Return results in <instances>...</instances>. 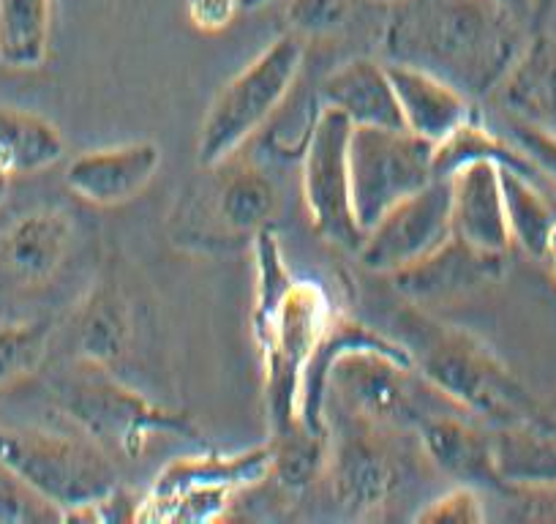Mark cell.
<instances>
[{"mask_svg": "<svg viewBox=\"0 0 556 524\" xmlns=\"http://www.w3.org/2000/svg\"><path fill=\"white\" fill-rule=\"evenodd\" d=\"M496 464L505 484H556V419L543 413L494 429Z\"/></svg>", "mask_w": 556, "mask_h": 524, "instance_id": "obj_22", "label": "cell"}, {"mask_svg": "<svg viewBox=\"0 0 556 524\" xmlns=\"http://www.w3.org/2000/svg\"><path fill=\"white\" fill-rule=\"evenodd\" d=\"M72 216L61 208H41L12 224L3 238V257L14 276L28 285H41L58 274L72 249Z\"/></svg>", "mask_w": 556, "mask_h": 524, "instance_id": "obj_20", "label": "cell"}, {"mask_svg": "<svg viewBox=\"0 0 556 524\" xmlns=\"http://www.w3.org/2000/svg\"><path fill=\"white\" fill-rule=\"evenodd\" d=\"M447 180L453 197V233L485 254L507 257L513 240L507 229L500 164L469 162Z\"/></svg>", "mask_w": 556, "mask_h": 524, "instance_id": "obj_15", "label": "cell"}, {"mask_svg": "<svg viewBox=\"0 0 556 524\" xmlns=\"http://www.w3.org/2000/svg\"><path fill=\"white\" fill-rule=\"evenodd\" d=\"M352 0H290L287 20L298 36H328L344 25Z\"/></svg>", "mask_w": 556, "mask_h": 524, "instance_id": "obj_30", "label": "cell"}, {"mask_svg": "<svg viewBox=\"0 0 556 524\" xmlns=\"http://www.w3.org/2000/svg\"><path fill=\"white\" fill-rule=\"evenodd\" d=\"M500 3H505L516 17H521L529 25V0H500Z\"/></svg>", "mask_w": 556, "mask_h": 524, "instance_id": "obj_36", "label": "cell"}, {"mask_svg": "<svg viewBox=\"0 0 556 524\" xmlns=\"http://www.w3.org/2000/svg\"><path fill=\"white\" fill-rule=\"evenodd\" d=\"M496 495L505 500V519L513 522H556V484H505Z\"/></svg>", "mask_w": 556, "mask_h": 524, "instance_id": "obj_31", "label": "cell"}, {"mask_svg": "<svg viewBox=\"0 0 556 524\" xmlns=\"http://www.w3.org/2000/svg\"><path fill=\"white\" fill-rule=\"evenodd\" d=\"M505 262L507 257L485 254L453 233L424 260L412 262L384 279L390 282L401 301L415 303V307H434V303L462 301L489 285H496L505 274Z\"/></svg>", "mask_w": 556, "mask_h": 524, "instance_id": "obj_12", "label": "cell"}, {"mask_svg": "<svg viewBox=\"0 0 556 524\" xmlns=\"http://www.w3.org/2000/svg\"><path fill=\"white\" fill-rule=\"evenodd\" d=\"M262 3H267V0H240V9H256Z\"/></svg>", "mask_w": 556, "mask_h": 524, "instance_id": "obj_39", "label": "cell"}, {"mask_svg": "<svg viewBox=\"0 0 556 524\" xmlns=\"http://www.w3.org/2000/svg\"><path fill=\"white\" fill-rule=\"evenodd\" d=\"M529 36L500 0H399L388 7L384 63L424 68L472 101L496 90Z\"/></svg>", "mask_w": 556, "mask_h": 524, "instance_id": "obj_1", "label": "cell"}, {"mask_svg": "<svg viewBox=\"0 0 556 524\" xmlns=\"http://www.w3.org/2000/svg\"><path fill=\"white\" fill-rule=\"evenodd\" d=\"M388 74L395 88L404 128H409L412 135L424 137L434 148L445 142L469 117L478 115L469 96L424 68L388 63Z\"/></svg>", "mask_w": 556, "mask_h": 524, "instance_id": "obj_16", "label": "cell"}, {"mask_svg": "<svg viewBox=\"0 0 556 524\" xmlns=\"http://www.w3.org/2000/svg\"><path fill=\"white\" fill-rule=\"evenodd\" d=\"M469 162H494L500 167L518 170V173L529 175L538 184H543L540 170L529 162L521 153V148L513 140H505L496 132H491L483 123V117L472 115L464 126H458L445 142L434 148V173L437 178H451L458 167Z\"/></svg>", "mask_w": 556, "mask_h": 524, "instance_id": "obj_24", "label": "cell"}, {"mask_svg": "<svg viewBox=\"0 0 556 524\" xmlns=\"http://www.w3.org/2000/svg\"><path fill=\"white\" fill-rule=\"evenodd\" d=\"M507 128H510V140L521 148L523 157L540 170L545 180L556 184V132L532 126L518 117H507Z\"/></svg>", "mask_w": 556, "mask_h": 524, "instance_id": "obj_32", "label": "cell"}, {"mask_svg": "<svg viewBox=\"0 0 556 524\" xmlns=\"http://www.w3.org/2000/svg\"><path fill=\"white\" fill-rule=\"evenodd\" d=\"M543 408H545V413L554 415V419H556V394H554V399H551L548 404H543Z\"/></svg>", "mask_w": 556, "mask_h": 524, "instance_id": "obj_40", "label": "cell"}, {"mask_svg": "<svg viewBox=\"0 0 556 524\" xmlns=\"http://www.w3.org/2000/svg\"><path fill=\"white\" fill-rule=\"evenodd\" d=\"M270 475V448H249L243 453H197L169 462L153 481L139 513L156 508L167 519H218L232 495L260 484ZM139 519V516H137Z\"/></svg>", "mask_w": 556, "mask_h": 524, "instance_id": "obj_9", "label": "cell"}, {"mask_svg": "<svg viewBox=\"0 0 556 524\" xmlns=\"http://www.w3.org/2000/svg\"><path fill=\"white\" fill-rule=\"evenodd\" d=\"M554 12L556 0H529V34H532V30H543Z\"/></svg>", "mask_w": 556, "mask_h": 524, "instance_id": "obj_35", "label": "cell"}, {"mask_svg": "<svg viewBox=\"0 0 556 524\" xmlns=\"http://www.w3.org/2000/svg\"><path fill=\"white\" fill-rule=\"evenodd\" d=\"M434 178V146L424 137L404 126H352V205L363 233L395 202Z\"/></svg>", "mask_w": 556, "mask_h": 524, "instance_id": "obj_7", "label": "cell"}, {"mask_svg": "<svg viewBox=\"0 0 556 524\" xmlns=\"http://www.w3.org/2000/svg\"><path fill=\"white\" fill-rule=\"evenodd\" d=\"M352 123L333 107H319L301 151L303 202L319 238L355 254L363 244L350 184Z\"/></svg>", "mask_w": 556, "mask_h": 524, "instance_id": "obj_8", "label": "cell"}, {"mask_svg": "<svg viewBox=\"0 0 556 524\" xmlns=\"http://www.w3.org/2000/svg\"><path fill=\"white\" fill-rule=\"evenodd\" d=\"M50 323L0 325V388L34 372L50 345Z\"/></svg>", "mask_w": 556, "mask_h": 524, "instance_id": "obj_28", "label": "cell"}, {"mask_svg": "<svg viewBox=\"0 0 556 524\" xmlns=\"http://www.w3.org/2000/svg\"><path fill=\"white\" fill-rule=\"evenodd\" d=\"M346 410V408H344ZM350 419L341 432L328 429V462L325 473L330 478L336 502L352 516H371L388 506L399 486V464L393 451L382 440L384 426L346 410Z\"/></svg>", "mask_w": 556, "mask_h": 524, "instance_id": "obj_11", "label": "cell"}, {"mask_svg": "<svg viewBox=\"0 0 556 524\" xmlns=\"http://www.w3.org/2000/svg\"><path fill=\"white\" fill-rule=\"evenodd\" d=\"M453 235L451 180L434 178L415 195L395 202L363 233L355 251L368 274L390 276L445 244Z\"/></svg>", "mask_w": 556, "mask_h": 524, "instance_id": "obj_10", "label": "cell"}, {"mask_svg": "<svg viewBox=\"0 0 556 524\" xmlns=\"http://www.w3.org/2000/svg\"><path fill=\"white\" fill-rule=\"evenodd\" d=\"M368 3H379V7H393L399 0H368Z\"/></svg>", "mask_w": 556, "mask_h": 524, "instance_id": "obj_41", "label": "cell"}, {"mask_svg": "<svg viewBox=\"0 0 556 524\" xmlns=\"http://www.w3.org/2000/svg\"><path fill=\"white\" fill-rule=\"evenodd\" d=\"M543 260L548 262L551 271H554V276H556V227H554V233H551L548 249H545V257H543Z\"/></svg>", "mask_w": 556, "mask_h": 524, "instance_id": "obj_37", "label": "cell"}, {"mask_svg": "<svg viewBox=\"0 0 556 524\" xmlns=\"http://www.w3.org/2000/svg\"><path fill=\"white\" fill-rule=\"evenodd\" d=\"M55 397L66 419L112 459H139L156 437L200 442V429L189 413L142 397L112 377L110 366L77 361L66 377L58 379Z\"/></svg>", "mask_w": 556, "mask_h": 524, "instance_id": "obj_4", "label": "cell"}, {"mask_svg": "<svg viewBox=\"0 0 556 524\" xmlns=\"http://www.w3.org/2000/svg\"><path fill=\"white\" fill-rule=\"evenodd\" d=\"M240 0H189V17L202 30H224L238 14Z\"/></svg>", "mask_w": 556, "mask_h": 524, "instance_id": "obj_34", "label": "cell"}, {"mask_svg": "<svg viewBox=\"0 0 556 524\" xmlns=\"http://www.w3.org/2000/svg\"><path fill=\"white\" fill-rule=\"evenodd\" d=\"M213 173V216L216 229L232 240H254L270 227L278 211V189L260 167L224 159Z\"/></svg>", "mask_w": 556, "mask_h": 524, "instance_id": "obj_18", "label": "cell"}, {"mask_svg": "<svg viewBox=\"0 0 556 524\" xmlns=\"http://www.w3.org/2000/svg\"><path fill=\"white\" fill-rule=\"evenodd\" d=\"M131 320L121 290L110 276H101L79 303L72 320V347L77 361L112 366L126 355Z\"/></svg>", "mask_w": 556, "mask_h": 524, "instance_id": "obj_21", "label": "cell"}, {"mask_svg": "<svg viewBox=\"0 0 556 524\" xmlns=\"http://www.w3.org/2000/svg\"><path fill=\"white\" fill-rule=\"evenodd\" d=\"M491 96L507 117L556 132V36L532 30Z\"/></svg>", "mask_w": 556, "mask_h": 524, "instance_id": "obj_17", "label": "cell"}, {"mask_svg": "<svg viewBox=\"0 0 556 524\" xmlns=\"http://www.w3.org/2000/svg\"><path fill=\"white\" fill-rule=\"evenodd\" d=\"M424 453L437 470L458 484L500 491L505 486L496 464L494 426L472 419L458 408H442L415 426Z\"/></svg>", "mask_w": 556, "mask_h": 524, "instance_id": "obj_13", "label": "cell"}, {"mask_svg": "<svg viewBox=\"0 0 556 524\" xmlns=\"http://www.w3.org/2000/svg\"><path fill=\"white\" fill-rule=\"evenodd\" d=\"M162 167V148L153 140L93 148L74 157L66 167V186L99 208L123 205L151 186Z\"/></svg>", "mask_w": 556, "mask_h": 524, "instance_id": "obj_14", "label": "cell"}, {"mask_svg": "<svg viewBox=\"0 0 556 524\" xmlns=\"http://www.w3.org/2000/svg\"><path fill=\"white\" fill-rule=\"evenodd\" d=\"M306 45L295 30L273 39L249 66L235 74L218 96L200 128L197 162L202 170L235 157L290 99L301 74Z\"/></svg>", "mask_w": 556, "mask_h": 524, "instance_id": "obj_6", "label": "cell"}, {"mask_svg": "<svg viewBox=\"0 0 556 524\" xmlns=\"http://www.w3.org/2000/svg\"><path fill=\"white\" fill-rule=\"evenodd\" d=\"M390 336L404 345L412 366L440 397L485 426L500 429L543 413V404L475 330L440 323L424 307L401 301Z\"/></svg>", "mask_w": 556, "mask_h": 524, "instance_id": "obj_3", "label": "cell"}, {"mask_svg": "<svg viewBox=\"0 0 556 524\" xmlns=\"http://www.w3.org/2000/svg\"><path fill=\"white\" fill-rule=\"evenodd\" d=\"M485 502L483 489L469 484L453 486L451 491L440 495L437 500L426 502L420 511L415 513V522L431 524V522H464V524H480L485 522Z\"/></svg>", "mask_w": 556, "mask_h": 524, "instance_id": "obj_29", "label": "cell"}, {"mask_svg": "<svg viewBox=\"0 0 556 524\" xmlns=\"http://www.w3.org/2000/svg\"><path fill=\"white\" fill-rule=\"evenodd\" d=\"M41 519H61V513L45 500L25 489L20 481L3 473L0 478V522H41Z\"/></svg>", "mask_w": 556, "mask_h": 524, "instance_id": "obj_33", "label": "cell"}, {"mask_svg": "<svg viewBox=\"0 0 556 524\" xmlns=\"http://www.w3.org/2000/svg\"><path fill=\"white\" fill-rule=\"evenodd\" d=\"M270 448V475L281 481L285 489L303 491L325 473L328 462V432H314L301 424L285 435L267 437Z\"/></svg>", "mask_w": 556, "mask_h": 524, "instance_id": "obj_27", "label": "cell"}, {"mask_svg": "<svg viewBox=\"0 0 556 524\" xmlns=\"http://www.w3.org/2000/svg\"><path fill=\"white\" fill-rule=\"evenodd\" d=\"M52 0H0V63L36 68L47 61Z\"/></svg>", "mask_w": 556, "mask_h": 524, "instance_id": "obj_26", "label": "cell"}, {"mask_svg": "<svg viewBox=\"0 0 556 524\" xmlns=\"http://www.w3.org/2000/svg\"><path fill=\"white\" fill-rule=\"evenodd\" d=\"M319 104L339 110L352 126H404L388 63L352 58L323 83Z\"/></svg>", "mask_w": 556, "mask_h": 524, "instance_id": "obj_19", "label": "cell"}, {"mask_svg": "<svg viewBox=\"0 0 556 524\" xmlns=\"http://www.w3.org/2000/svg\"><path fill=\"white\" fill-rule=\"evenodd\" d=\"M9 184H12V178H9L7 173H0V205L7 202V195H9Z\"/></svg>", "mask_w": 556, "mask_h": 524, "instance_id": "obj_38", "label": "cell"}, {"mask_svg": "<svg viewBox=\"0 0 556 524\" xmlns=\"http://www.w3.org/2000/svg\"><path fill=\"white\" fill-rule=\"evenodd\" d=\"M502 195H505V216L513 246L523 254L543 260L551 233L556 227V211L540 184L518 170L500 167Z\"/></svg>", "mask_w": 556, "mask_h": 524, "instance_id": "obj_25", "label": "cell"}, {"mask_svg": "<svg viewBox=\"0 0 556 524\" xmlns=\"http://www.w3.org/2000/svg\"><path fill=\"white\" fill-rule=\"evenodd\" d=\"M0 473H9L55 508L61 522L66 513L121 486L112 457L88 435H61L36 426L0 424Z\"/></svg>", "mask_w": 556, "mask_h": 524, "instance_id": "obj_5", "label": "cell"}, {"mask_svg": "<svg viewBox=\"0 0 556 524\" xmlns=\"http://www.w3.org/2000/svg\"><path fill=\"white\" fill-rule=\"evenodd\" d=\"M66 153L61 128L39 112L0 104V173L30 175L52 167Z\"/></svg>", "mask_w": 556, "mask_h": 524, "instance_id": "obj_23", "label": "cell"}, {"mask_svg": "<svg viewBox=\"0 0 556 524\" xmlns=\"http://www.w3.org/2000/svg\"><path fill=\"white\" fill-rule=\"evenodd\" d=\"M254 251V336L265 369V410L273 437L306 424L301 419L303 377L339 312L319 282L292 274L273 227L256 235Z\"/></svg>", "mask_w": 556, "mask_h": 524, "instance_id": "obj_2", "label": "cell"}]
</instances>
